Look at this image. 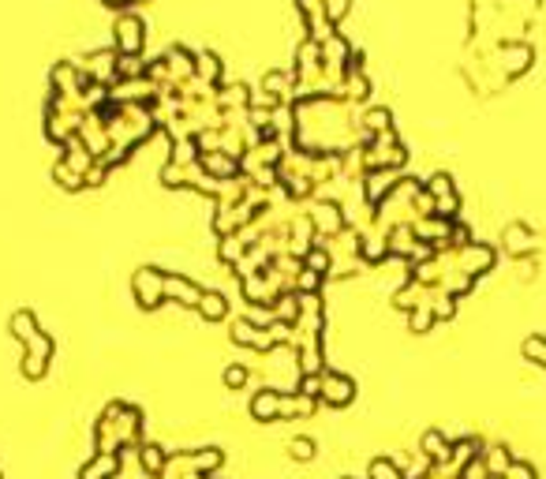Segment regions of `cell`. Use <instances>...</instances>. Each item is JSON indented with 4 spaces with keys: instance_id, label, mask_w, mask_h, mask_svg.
<instances>
[{
    "instance_id": "cell-7",
    "label": "cell",
    "mask_w": 546,
    "mask_h": 479,
    "mask_svg": "<svg viewBox=\"0 0 546 479\" xmlns=\"http://www.w3.org/2000/svg\"><path fill=\"white\" fill-rule=\"evenodd\" d=\"M359 128L367 132V135H381V132H389V128H393V113L386 109V105H371V109L359 116Z\"/></svg>"
},
{
    "instance_id": "cell-14",
    "label": "cell",
    "mask_w": 546,
    "mask_h": 479,
    "mask_svg": "<svg viewBox=\"0 0 546 479\" xmlns=\"http://www.w3.org/2000/svg\"><path fill=\"white\" fill-rule=\"evenodd\" d=\"M244 379H247V371H244V367H229V371H225V382H229V386H240Z\"/></svg>"
},
{
    "instance_id": "cell-5",
    "label": "cell",
    "mask_w": 546,
    "mask_h": 479,
    "mask_svg": "<svg viewBox=\"0 0 546 479\" xmlns=\"http://www.w3.org/2000/svg\"><path fill=\"white\" fill-rule=\"evenodd\" d=\"M198 165H203L210 176H217V180H236V172H240V157H232L225 150H203L198 154Z\"/></svg>"
},
{
    "instance_id": "cell-3",
    "label": "cell",
    "mask_w": 546,
    "mask_h": 479,
    "mask_svg": "<svg viewBox=\"0 0 546 479\" xmlns=\"http://www.w3.org/2000/svg\"><path fill=\"white\" fill-rule=\"evenodd\" d=\"M135 292H139L142 307H157L161 299H165V274L154 270V266H142L135 274Z\"/></svg>"
},
{
    "instance_id": "cell-4",
    "label": "cell",
    "mask_w": 546,
    "mask_h": 479,
    "mask_svg": "<svg viewBox=\"0 0 546 479\" xmlns=\"http://www.w3.org/2000/svg\"><path fill=\"white\" fill-rule=\"evenodd\" d=\"M494 57L502 60L505 76H517V72H524V68L532 64V45H527V42H520V38H505V42L498 45V52H494Z\"/></svg>"
},
{
    "instance_id": "cell-13",
    "label": "cell",
    "mask_w": 546,
    "mask_h": 479,
    "mask_svg": "<svg viewBox=\"0 0 546 479\" xmlns=\"http://www.w3.org/2000/svg\"><path fill=\"white\" fill-rule=\"evenodd\" d=\"M344 12H349V0H325V15H330L333 27L344 20Z\"/></svg>"
},
{
    "instance_id": "cell-10",
    "label": "cell",
    "mask_w": 546,
    "mask_h": 479,
    "mask_svg": "<svg viewBox=\"0 0 546 479\" xmlns=\"http://www.w3.org/2000/svg\"><path fill=\"white\" fill-rule=\"evenodd\" d=\"M52 176H57V180H60L64 188H71V191L86 184V180H83V172H76V169H71L68 162H60V157H57V165H52Z\"/></svg>"
},
{
    "instance_id": "cell-15",
    "label": "cell",
    "mask_w": 546,
    "mask_h": 479,
    "mask_svg": "<svg viewBox=\"0 0 546 479\" xmlns=\"http://www.w3.org/2000/svg\"><path fill=\"white\" fill-rule=\"evenodd\" d=\"M293 453H300V457H311V442H293Z\"/></svg>"
},
{
    "instance_id": "cell-12",
    "label": "cell",
    "mask_w": 546,
    "mask_h": 479,
    "mask_svg": "<svg viewBox=\"0 0 546 479\" xmlns=\"http://www.w3.org/2000/svg\"><path fill=\"white\" fill-rule=\"evenodd\" d=\"M505 236H509V247H513V251H520V247H527V243H532V240H527L532 233H527L524 225H509V228H505Z\"/></svg>"
},
{
    "instance_id": "cell-1",
    "label": "cell",
    "mask_w": 546,
    "mask_h": 479,
    "mask_svg": "<svg viewBox=\"0 0 546 479\" xmlns=\"http://www.w3.org/2000/svg\"><path fill=\"white\" fill-rule=\"evenodd\" d=\"M113 49L120 57H142V45H147V20L139 12H120L116 27H113Z\"/></svg>"
},
{
    "instance_id": "cell-9",
    "label": "cell",
    "mask_w": 546,
    "mask_h": 479,
    "mask_svg": "<svg viewBox=\"0 0 546 479\" xmlns=\"http://www.w3.org/2000/svg\"><path fill=\"white\" fill-rule=\"evenodd\" d=\"M198 307H203L206 318H225V311H229V304H225V296H221V292H203Z\"/></svg>"
},
{
    "instance_id": "cell-6",
    "label": "cell",
    "mask_w": 546,
    "mask_h": 479,
    "mask_svg": "<svg viewBox=\"0 0 546 479\" xmlns=\"http://www.w3.org/2000/svg\"><path fill=\"white\" fill-rule=\"evenodd\" d=\"M221 72H225V64H221V57H217V52H210V49H198L195 52V76L203 79V83L221 86Z\"/></svg>"
},
{
    "instance_id": "cell-11",
    "label": "cell",
    "mask_w": 546,
    "mask_h": 479,
    "mask_svg": "<svg viewBox=\"0 0 546 479\" xmlns=\"http://www.w3.org/2000/svg\"><path fill=\"white\" fill-rule=\"evenodd\" d=\"M147 64L142 57H120V79H142L147 76Z\"/></svg>"
},
{
    "instance_id": "cell-8",
    "label": "cell",
    "mask_w": 546,
    "mask_h": 479,
    "mask_svg": "<svg viewBox=\"0 0 546 479\" xmlns=\"http://www.w3.org/2000/svg\"><path fill=\"white\" fill-rule=\"evenodd\" d=\"M322 394L330 397L333 404H344V401L352 397V382L344 379V375H325V379H322Z\"/></svg>"
},
{
    "instance_id": "cell-2",
    "label": "cell",
    "mask_w": 546,
    "mask_h": 479,
    "mask_svg": "<svg viewBox=\"0 0 546 479\" xmlns=\"http://www.w3.org/2000/svg\"><path fill=\"white\" fill-rule=\"evenodd\" d=\"M296 8L303 15V27H307V38H315L318 45L337 34V27L330 23V15H325V0H296Z\"/></svg>"
}]
</instances>
